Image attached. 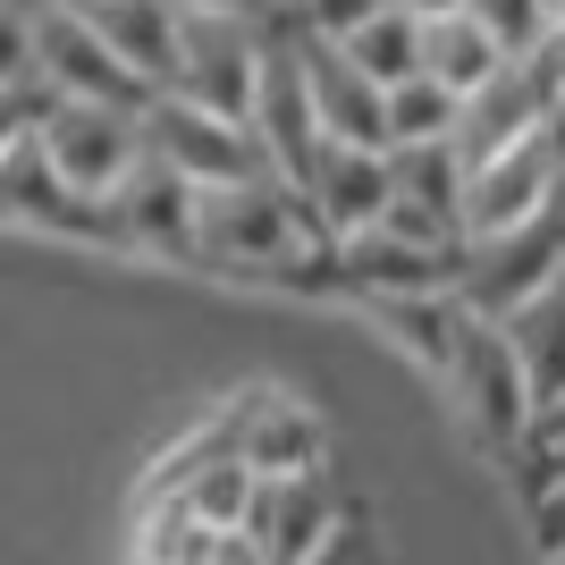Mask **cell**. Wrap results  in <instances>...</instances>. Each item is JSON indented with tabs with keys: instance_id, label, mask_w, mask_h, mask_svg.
I'll list each match as a JSON object with an SVG mask.
<instances>
[{
	"instance_id": "6da1fadb",
	"label": "cell",
	"mask_w": 565,
	"mask_h": 565,
	"mask_svg": "<svg viewBox=\"0 0 565 565\" xmlns=\"http://www.w3.org/2000/svg\"><path fill=\"white\" fill-rule=\"evenodd\" d=\"M194 262L287 279V262H330V236L287 178H236V186L194 194Z\"/></svg>"
},
{
	"instance_id": "7a4b0ae2",
	"label": "cell",
	"mask_w": 565,
	"mask_h": 565,
	"mask_svg": "<svg viewBox=\"0 0 565 565\" xmlns=\"http://www.w3.org/2000/svg\"><path fill=\"white\" fill-rule=\"evenodd\" d=\"M34 152L60 178L68 203H110L127 186V169L143 161V110H110V102H43L34 110Z\"/></svg>"
},
{
	"instance_id": "3957f363",
	"label": "cell",
	"mask_w": 565,
	"mask_h": 565,
	"mask_svg": "<svg viewBox=\"0 0 565 565\" xmlns=\"http://www.w3.org/2000/svg\"><path fill=\"white\" fill-rule=\"evenodd\" d=\"M262 51H270V25H254V18H178V76H169V94L228 118V127H254Z\"/></svg>"
},
{
	"instance_id": "277c9868",
	"label": "cell",
	"mask_w": 565,
	"mask_h": 565,
	"mask_svg": "<svg viewBox=\"0 0 565 565\" xmlns=\"http://www.w3.org/2000/svg\"><path fill=\"white\" fill-rule=\"evenodd\" d=\"M439 380H448L456 414L472 423L481 448H523L532 423H541V405H532V388H523V363H515V347H507L498 321H472V330L456 338V354H448Z\"/></svg>"
},
{
	"instance_id": "5b68a950",
	"label": "cell",
	"mask_w": 565,
	"mask_h": 565,
	"mask_svg": "<svg viewBox=\"0 0 565 565\" xmlns=\"http://www.w3.org/2000/svg\"><path fill=\"white\" fill-rule=\"evenodd\" d=\"M557 270H565V203H548L541 220H523V228H507V236L465 245L456 296H465L472 321H507V312L532 305V296H541Z\"/></svg>"
},
{
	"instance_id": "8992f818",
	"label": "cell",
	"mask_w": 565,
	"mask_h": 565,
	"mask_svg": "<svg viewBox=\"0 0 565 565\" xmlns=\"http://www.w3.org/2000/svg\"><path fill=\"white\" fill-rule=\"evenodd\" d=\"M143 152H152L161 169H178L194 194L236 186V178H270L254 127H228V118L194 110V102H178V94H152V102H143Z\"/></svg>"
},
{
	"instance_id": "52a82bcc",
	"label": "cell",
	"mask_w": 565,
	"mask_h": 565,
	"mask_svg": "<svg viewBox=\"0 0 565 565\" xmlns=\"http://www.w3.org/2000/svg\"><path fill=\"white\" fill-rule=\"evenodd\" d=\"M34 94L43 102H110V110H143V102H152L68 0H43V9H34Z\"/></svg>"
},
{
	"instance_id": "ba28073f",
	"label": "cell",
	"mask_w": 565,
	"mask_h": 565,
	"mask_svg": "<svg viewBox=\"0 0 565 565\" xmlns=\"http://www.w3.org/2000/svg\"><path fill=\"white\" fill-rule=\"evenodd\" d=\"M245 541H254L262 565H305L321 557V548L347 532V507H338L330 472H270V481H254V498H245V523H236Z\"/></svg>"
},
{
	"instance_id": "9c48e42d",
	"label": "cell",
	"mask_w": 565,
	"mask_h": 565,
	"mask_svg": "<svg viewBox=\"0 0 565 565\" xmlns=\"http://www.w3.org/2000/svg\"><path fill=\"white\" fill-rule=\"evenodd\" d=\"M287 43H296V68H305V94H312V118H321V143H354V152H388V94L354 68L338 43L305 34L287 18Z\"/></svg>"
},
{
	"instance_id": "30bf717a",
	"label": "cell",
	"mask_w": 565,
	"mask_h": 565,
	"mask_svg": "<svg viewBox=\"0 0 565 565\" xmlns=\"http://www.w3.org/2000/svg\"><path fill=\"white\" fill-rule=\"evenodd\" d=\"M254 143H262V161H270V178H287V186L305 194L312 161H321V118H312V94H305V68H296V43H287V25L270 34V51H262Z\"/></svg>"
},
{
	"instance_id": "8fae6325",
	"label": "cell",
	"mask_w": 565,
	"mask_h": 565,
	"mask_svg": "<svg viewBox=\"0 0 565 565\" xmlns=\"http://www.w3.org/2000/svg\"><path fill=\"white\" fill-rule=\"evenodd\" d=\"M548 203H557V143L523 136L515 152H498V161H481L465 178V245L523 228V220H541Z\"/></svg>"
},
{
	"instance_id": "7c38bea8",
	"label": "cell",
	"mask_w": 565,
	"mask_h": 565,
	"mask_svg": "<svg viewBox=\"0 0 565 565\" xmlns=\"http://www.w3.org/2000/svg\"><path fill=\"white\" fill-rule=\"evenodd\" d=\"M102 212H110V245H136V254L194 262V186L178 178V169H161L152 152L127 169V186H118Z\"/></svg>"
},
{
	"instance_id": "4fadbf2b",
	"label": "cell",
	"mask_w": 565,
	"mask_h": 565,
	"mask_svg": "<svg viewBox=\"0 0 565 565\" xmlns=\"http://www.w3.org/2000/svg\"><path fill=\"white\" fill-rule=\"evenodd\" d=\"M330 270L354 287V296L388 305V296H448L456 270H465V254H439V245H414V236L363 228V236H347V245H330Z\"/></svg>"
},
{
	"instance_id": "5bb4252c",
	"label": "cell",
	"mask_w": 565,
	"mask_h": 565,
	"mask_svg": "<svg viewBox=\"0 0 565 565\" xmlns=\"http://www.w3.org/2000/svg\"><path fill=\"white\" fill-rule=\"evenodd\" d=\"M388 152H354V143H321V161H312L305 178V203L312 220H321V236L330 245H347V236L380 228L388 220Z\"/></svg>"
},
{
	"instance_id": "9a60e30c",
	"label": "cell",
	"mask_w": 565,
	"mask_h": 565,
	"mask_svg": "<svg viewBox=\"0 0 565 565\" xmlns=\"http://www.w3.org/2000/svg\"><path fill=\"white\" fill-rule=\"evenodd\" d=\"M68 9L110 43V60L143 94H169V76H178V9L169 0H68Z\"/></svg>"
},
{
	"instance_id": "2e32d148",
	"label": "cell",
	"mask_w": 565,
	"mask_h": 565,
	"mask_svg": "<svg viewBox=\"0 0 565 565\" xmlns=\"http://www.w3.org/2000/svg\"><path fill=\"white\" fill-rule=\"evenodd\" d=\"M228 439H236V456H245V472H254V481H270V472H312V456H321L312 414H305L296 397H279V388L236 397V405H228Z\"/></svg>"
},
{
	"instance_id": "e0dca14e",
	"label": "cell",
	"mask_w": 565,
	"mask_h": 565,
	"mask_svg": "<svg viewBox=\"0 0 565 565\" xmlns=\"http://www.w3.org/2000/svg\"><path fill=\"white\" fill-rule=\"evenodd\" d=\"M541 118H548V102L532 94V76L507 60V68H498L481 94H465V118H456V152H465V169H481V161H498V152H515L523 136H541Z\"/></svg>"
},
{
	"instance_id": "ac0fdd59",
	"label": "cell",
	"mask_w": 565,
	"mask_h": 565,
	"mask_svg": "<svg viewBox=\"0 0 565 565\" xmlns=\"http://www.w3.org/2000/svg\"><path fill=\"white\" fill-rule=\"evenodd\" d=\"M507 347H515V363H523V388H532V405H565V270L532 296V305H515L507 321Z\"/></svg>"
},
{
	"instance_id": "d6986e66",
	"label": "cell",
	"mask_w": 565,
	"mask_h": 565,
	"mask_svg": "<svg viewBox=\"0 0 565 565\" xmlns=\"http://www.w3.org/2000/svg\"><path fill=\"white\" fill-rule=\"evenodd\" d=\"M338 51H347L354 68L372 76L380 94H397L405 76H423V18H414V9H397V0H380V9L354 25Z\"/></svg>"
},
{
	"instance_id": "ffe728a7",
	"label": "cell",
	"mask_w": 565,
	"mask_h": 565,
	"mask_svg": "<svg viewBox=\"0 0 565 565\" xmlns=\"http://www.w3.org/2000/svg\"><path fill=\"white\" fill-rule=\"evenodd\" d=\"M498 68H507V51H498L490 34L465 18V9H456V18H430V25H423V76H430V85H448L456 102L481 94Z\"/></svg>"
},
{
	"instance_id": "44dd1931",
	"label": "cell",
	"mask_w": 565,
	"mask_h": 565,
	"mask_svg": "<svg viewBox=\"0 0 565 565\" xmlns=\"http://www.w3.org/2000/svg\"><path fill=\"white\" fill-rule=\"evenodd\" d=\"M380 321H388V338H397L423 372H448V354H456V338L472 330V312H465V296H388V305H372Z\"/></svg>"
},
{
	"instance_id": "7402d4cb",
	"label": "cell",
	"mask_w": 565,
	"mask_h": 565,
	"mask_svg": "<svg viewBox=\"0 0 565 565\" xmlns=\"http://www.w3.org/2000/svg\"><path fill=\"white\" fill-rule=\"evenodd\" d=\"M220 548H228V532L194 523L178 498H143V541H136L143 565H220Z\"/></svg>"
},
{
	"instance_id": "603a6c76",
	"label": "cell",
	"mask_w": 565,
	"mask_h": 565,
	"mask_svg": "<svg viewBox=\"0 0 565 565\" xmlns=\"http://www.w3.org/2000/svg\"><path fill=\"white\" fill-rule=\"evenodd\" d=\"M456 118H465V102H456L448 85L405 76L397 94H388V152H397V143H456Z\"/></svg>"
},
{
	"instance_id": "cb8c5ba5",
	"label": "cell",
	"mask_w": 565,
	"mask_h": 565,
	"mask_svg": "<svg viewBox=\"0 0 565 565\" xmlns=\"http://www.w3.org/2000/svg\"><path fill=\"white\" fill-rule=\"evenodd\" d=\"M465 18L490 34L507 60H523V51L548 43V25H557V0H465Z\"/></svg>"
},
{
	"instance_id": "d4e9b609",
	"label": "cell",
	"mask_w": 565,
	"mask_h": 565,
	"mask_svg": "<svg viewBox=\"0 0 565 565\" xmlns=\"http://www.w3.org/2000/svg\"><path fill=\"white\" fill-rule=\"evenodd\" d=\"M34 9L43 0H0V94H34Z\"/></svg>"
},
{
	"instance_id": "484cf974",
	"label": "cell",
	"mask_w": 565,
	"mask_h": 565,
	"mask_svg": "<svg viewBox=\"0 0 565 565\" xmlns=\"http://www.w3.org/2000/svg\"><path fill=\"white\" fill-rule=\"evenodd\" d=\"M372 9H380V0H296L287 18L305 25V34H321V43H347V34L372 18Z\"/></svg>"
},
{
	"instance_id": "4316f807",
	"label": "cell",
	"mask_w": 565,
	"mask_h": 565,
	"mask_svg": "<svg viewBox=\"0 0 565 565\" xmlns=\"http://www.w3.org/2000/svg\"><path fill=\"white\" fill-rule=\"evenodd\" d=\"M523 448H532V465H541L532 498H541V490H557V481H565V405H548L541 423H532V439H523Z\"/></svg>"
},
{
	"instance_id": "83f0119b",
	"label": "cell",
	"mask_w": 565,
	"mask_h": 565,
	"mask_svg": "<svg viewBox=\"0 0 565 565\" xmlns=\"http://www.w3.org/2000/svg\"><path fill=\"white\" fill-rule=\"evenodd\" d=\"M34 110H43V94H0V161L34 136Z\"/></svg>"
},
{
	"instance_id": "f1b7e54d",
	"label": "cell",
	"mask_w": 565,
	"mask_h": 565,
	"mask_svg": "<svg viewBox=\"0 0 565 565\" xmlns=\"http://www.w3.org/2000/svg\"><path fill=\"white\" fill-rule=\"evenodd\" d=\"M532 523H541V548H548V557H565V481L532 498Z\"/></svg>"
},
{
	"instance_id": "f546056e",
	"label": "cell",
	"mask_w": 565,
	"mask_h": 565,
	"mask_svg": "<svg viewBox=\"0 0 565 565\" xmlns=\"http://www.w3.org/2000/svg\"><path fill=\"white\" fill-rule=\"evenodd\" d=\"M397 9H414V18L430 25V18H456V9H465V0H397Z\"/></svg>"
},
{
	"instance_id": "4dcf8cb0",
	"label": "cell",
	"mask_w": 565,
	"mask_h": 565,
	"mask_svg": "<svg viewBox=\"0 0 565 565\" xmlns=\"http://www.w3.org/2000/svg\"><path fill=\"white\" fill-rule=\"evenodd\" d=\"M548 565H565V557H548Z\"/></svg>"
},
{
	"instance_id": "1f68e13d",
	"label": "cell",
	"mask_w": 565,
	"mask_h": 565,
	"mask_svg": "<svg viewBox=\"0 0 565 565\" xmlns=\"http://www.w3.org/2000/svg\"><path fill=\"white\" fill-rule=\"evenodd\" d=\"M287 9H296V0H287Z\"/></svg>"
},
{
	"instance_id": "d6a6232c",
	"label": "cell",
	"mask_w": 565,
	"mask_h": 565,
	"mask_svg": "<svg viewBox=\"0 0 565 565\" xmlns=\"http://www.w3.org/2000/svg\"><path fill=\"white\" fill-rule=\"evenodd\" d=\"M557 9H565V0H557Z\"/></svg>"
}]
</instances>
